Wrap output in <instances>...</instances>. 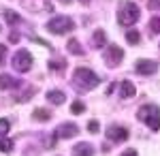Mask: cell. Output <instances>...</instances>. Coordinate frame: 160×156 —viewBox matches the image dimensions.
<instances>
[{"instance_id": "6da1fadb", "label": "cell", "mask_w": 160, "mask_h": 156, "mask_svg": "<svg viewBox=\"0 0 160 156\" xmlns=\"http://www.w3.org/2000/svg\"><path fill=\"white\" fill-rule=\"evenodd\" d=\"M98 81H100V77L92 71V69H86V66H79V69H75V73H73V84L77 86L79 92L92 90L94 86H98Z\"/></svg>"}, {"instance_id": "7a4b0ae2", "label": "cell", "mask_w": 160, "mask_h": 156, "mask_svg": "<svg viewBox=\"0 0 160 156\" xmlns=\"http://www.w3.org/2000/svg\"><path fill=\"white\" fill-rule=\"evenodd\" d=\"M139 17H141V13H139V7H137L135 2H130V0H126L120 4V11H118V22L122 26H132L139 22Z\"/></svg>"}, {"instance_id": "3957f363", "label": "cell", "mask_w": 160, "mask_h": 156, "mask_svg": "<svg viewBox=\"0 0 160 156\" xmlns=\"http://www.w3.org/2000/svg\"><path fill=\"white\" fill-rule=\"evenodd\" d=\"M137 116H139L141 122H145L152 131L160 128V107L158 105H143V107H139Z\"/></svg>"}, {"instance_id": "277c9868", "label": "cell", "mask_w": 160, "mask_h": 156, "mask_svg": "<svg viewBox=\"0 0 160 156\" xmlns=\"http://www.w3.org/2000/svg\"><path fill=\"white\" fill-rule=\"evenodd\" d=\"M73 28H75V22L71 17H66V15H58V17H53L49 24H47V30L53 32V34H66Z\"/></svg>"}, {"instance_id": "5b68a950", "label": "cell", "mask_w": 160, "mask_h": 156, "mask_svg": "<svg viewBox=\"0 0 160 156\" xmlns=\"http://www.w3.org/2000/svg\"><path fill=\"white\" fill-rule=\"evenodd\" d=\"M13 69L19 73H28L32 69V56L28 49H19L15 56H13Z\"/></svg>"}, {"instance_id": "8992f818", "label": "cell", "mask_w": 160, "mask_h": 156, "mask_svg": "<svg viewBox=\"0 0 160 156\" xmlns=\"http://www.w3.org/2000/svg\"><path fill=\"white\" fill-rule=\"evenodd\" d=\"M122 58H124L122 47H118V45H109L107 54H105V62H107L109 66H118V64L122 62Z\"/></svg>"}, {"instance_id": "52a82bcc", "label": "cell", "mask_w": 160, "mask_h": 156, "mask_svg": "<svg viewBox=\"0 0 160 156\" xmlns=\"http://www.w3.org/2000/svg\"><path fill=\"white\" fill-rule=\"evenodd\" d=\"M79 133V128H77V124H71V122H66V124H60L56 131H53V135L56 137H60V139H71V137H75Z\"/></svg>"}, {"instance_id": "ba28073f", "label": "cell", "mask_w": 160, "mask_h": 156, "mask_svg": "<svg viewBox=\"0 0 160 156\" xmlns=\"http://www.w3.org/2000/svg\"><path fill=\"white\" fill-rule=\"evenodd\" d=\"M135 69L139 75H154V73L158 71V62L154 60H137Z\"/></svg>"}, {"instance_id": "9c48e42d", "label": "cell", "mask_w": 160, "mask_h": 156, "mask_svg": "<svg viewBox=\"0 0 160 156\" xmlns=\"http://www.w3.org/2000/svg\"><path fill=\"white\" fill-rule=\"evenodd\" d=\"M107 135L113 141H126L128 139V128H124V126H109Z\"/></svg>"}, {"instance_id": "30bf717a", "label": "cell", "mask_w": 160, "mask_h": 156, "mask_svg": "<svg viewBox=\"0 0 160 156\" xmlns=\"http://www.w3.org/2000/svg\"><path fill=\"white\" fill-rule=\"evenodd\" d=\"M73 156H94V145L88 141H81L73 148Z\"/></svg>"}, {"instance_id": "8fae6325", "label": "cell", "mask_w": 160, "mask_h": 156, "mask_svg": "<svg viewBox=\"0 0 160 156\" xmlns=\"http://www.w3.org/2000/svg\"><path fill=\"white\" fill-rule=\"evenodd\" d=\"M120 94H122V98H130V96L137 94V88L132 81H128V79H124L122 84H120Z\"/></svg>"}, {"instance_id": "7c38bea8", "label": "cell", "mask_w": 160, "mask_h": 156, "mask_svg": "<svg viewBox=\"0 0 160 156\" xmlns=\"http://www.w3.org/2000/svg\"><path fill=\"white\" fill-rule=\"evenodd\" d=\"M17 86H22V84L17 79H13L11 75H0V90H13Z\"/></svg>"}, {"instance_id": "4fadbf2b", "label": "cell", "mask_w": 160, "mask_h": 156, "mask_svg": "<svg viewBox=\"0 0 160 156\" xmlns=\"http://www.w3.org/2000/svg\"><path fill=\"white\" fill-rule=\"evenodd\" d=\"M47 101L53 103V105H62V103L66 101V94H64L62 90H51V92H47Z\"/></svg>"}, {"instance_id": "5bb4252c", "label": "cell", "mask_w": 160, "mask_h": 156, "mask_svg": "<svg viewBox=\"0 0 160 156\" xmlns=\"http://www.w3.org/2000/svg\"><path fill=\"white\" fill-rule=\"evenodd\" d=\"M105 43H107L105 30H96V32H94V39H92V45H94V47H105Z\"/></svg>"}, {"instance_id": "9a60e30c", "label": "cell", "mask_w": 160, "mask_h": 156, "mask_svg": "<svg viewBox=\"0 0 160 156\" xmlns=\"http://www.w3.org/2000/svg\"><path fill=\"white\" fill-rule=\"evenodd\" d=\"M68 51L75 54V56H83V54H86L83 47H81V43H79L77 39H71V41H68Z\"/></svg>"}, {"instance_id": "2e32d148", "label": "cell", "mask_w": 160, "mask_h": 156, "mask_svg": "<svg viewBox=\"0 0 160 156\" xmlns=\"http://www.w3.org/2000/svg\"><path fill=\"white\" fill-rule=\"evenodd\" d=\"M32 118H34L37 122H47L51 118V113L47 111V109H34V111H32Z\"/></svg>"}, {"instance_id": "e0dca14e", "label": "cell", "mask_w": 160, "mask_h": 156, "mask_svg": "<svg viewBox=\"0 0 160 156\" xmlns=\"http://www.w3.org/2000/svg\"><path fill=\"white\" fill-rule=\"evenodd\" d=\"M139 34H141V32H137V30H128V32H126V41H128L130 45H137V43L141 41Z\"/></svg>"}, {"instance_id": "ac0fdd59", "label": "cell", "mask_w": 160, "mask_h": 156, "mask_svg": "<svg viewBox=\"0 0 160 156\" xmlns=\"http://www.w3.org/2000/svg\"><path fill=\"white\" fill-rule=\"evenodd\" d=\"M4 17H7V22H9L11 26H15V24H19V22H22V17H19L15 11H4Z\"/></svg>"}, {"instance_id": "d6986e66", "label": "cell", "mask_w": 160, "mask_h": 156, "mask_svg": "<svg viewBox=\"0 0 160 156\" xmlns=\"http://www.w3.org/2000/svg\"><path fill=\"white\" fill-rule=\"evenodd\" d=\"M11 150H13V141L11 139H0V152L7 154V152H11Z\"/></svg>"}, {"instance_id": "ffe728a7", "label": "cell", "mask_w": 160, "mask_h": 156, "mask_svg": "<svg viewBox=\"0 0 160 156\" xmlns=\"http://www.w3.org/2000/svg\"><path fill=\"white\" fill-rule=\"evenodd\" d=\"M83 111H86V105L81 101H75L73 105H71V113H83Z\"/></svg>"}, {"instance_id": "44dd1931", "label": "cell", "mask_w": 160, "mask_h": 156, "mask_svg": "<svg viewBox=\"0 0 160 156\" xmlns=\"http://www.w3.org/2000/svg\"><path fill=\"white\" fill-rule=\"evenodd\" d=\"M149 28H152V32H154V34H160V17H152Z\"/></svg>"}, {"instance_id": "7402d4cb", "label": "cell", "mask_w": 160, "mask_h": 156, "mask_svg": "<svg viewBox=\"0 0 160 156\" xmlns=\"http://www.w3.org/2000/svg\"><path fill=\"white\" fill-rule=\"evenodd\" d=\"M9 128H11V122L4 120V118H0V135H7Z\"/></svg>"}, {"instance_id": "603a6c76", "label": "cell", "mask_w": 160, "mask_h": 156, "mask_svg": "<svg viewBox=\"0 0 160 156\" xmlns=\"http://www.w3.org/2000/svg\"><path fill=\"white\" fill-rule=\"evenodd\" d=\"M98 128H100V126H98V122H96V120L88 122V131H90V133H98Z\"/></svg>"}, {"instance_id": "cb8c5ba5", "label": "cell", "mask_w": 160, "mask_h": 156, "mask_svg": "<svg viewBox=\"0 0 160 156\" xmlns=\"http://www.w3.org/2000/svg\"><path fill=\"white\" fill-rule=\"evenodd\" d=\"M149 9H152V11H158L160 9V0H149Z\"/></svg>"}, {"instance_id": "d4e9b609", "label": "cell", "mask_w": 160, "mask_h": 156, "mask_svg": "<svg viewBox=\"0 0 160 156\" xmlns=\"http://www.w3.org/2000/svg\"><path fill=\"white\" fill-rule=\"evenodd\" d=\"M4 56H7V47L0 43V66H2V62H4Z\"/></svg>"}, {"instance_id": "484cf974", "label": "cell", "mask_w": 160, "mask_h": 156, "mask_svg": "<svg viewBox=\"0 0 160 156\" xmlns=\"http://www.w3.org/2000/svg\"><path fill=\"white\" fill-rule=\"evenodd\" d=\"M49 66H51V69H58V66H64V60H51V62H49Z\"/></svg>"}, {"instance_id": "4316f807", "label": "cell", "mask_w": 160, "mask_h": 156, "mask_svg": "<svg viewBox=\"0 0 160 156\" xmlns=\"http://www.w3.org/2000/svg\"><path fill=\"white\" fill-rule=\"evenodd\" d=\"M122 156H137V150H126V152H122Z\"/></svg>"}, {"instance_id": "83f0119b", "label": "cell", "mask_w": 160, "mask_h": 156, "mask_svg": "<svg viewBox=\"0 0 160 156\" xmlns=\"http://www.w3.org/2000/svg\"><path fill=\"white\" fill-rule=\"evenodd\" d=\"M62 2H64V4H68V2H71V0H62Z\"/></svg>"}, {"instance_id": "f1b7e54d", "label": "cell", "mask_w": 160, "mask_h": 156, "mask_svg": "<svg viewBox=\"0 0 160 156\" xmlns=\"http://www.w3.org/2000/svg\"><path fill=\"white\" fill-rule=\"evenodd\" d=\"M81 2H83V4H88V2H90V0H81Z\"/></svg>"}]
</instances>
